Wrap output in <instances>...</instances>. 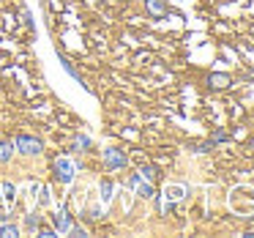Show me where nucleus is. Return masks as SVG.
I'll use <instances>...</instances> for the list:
<instances>
[{
    "label": "nucleus",
    "instance_id": "nucleus-11",
    "mask_svg": "<svg viewBox=\"0 0 254 238\" xmlns=\"http://www.w3.org/2000/svg\"><path fill=\"white\" fill-rule=\"evenodd\" d=\"M19 236V227L17 225H3L0 227V238H17Z\"/></svg>",
    "mask_w": 254,
    "mask_h": 238
},
{
    "label": "nucleus",
    "instance_id": "nucleus-7",
    "mask_svg": "<svg viewBox=\"0 0 254 238\" xmlns=\"http://www.w3.org/2000/svg\"><path fill=\"white\" fill-rule=\"evenodd\" d=\"M14 156V143H0V164H6Z\"/></svg>",
    "mask_w": 254,
    "mask_h": 238
},
{
    "label": "nucleus",
    "instance_id": "nucleus-10",
    "mask_svg": "<svg viewBox=\"0 0 254 238\" xmlns=\"http://www.w3.org/2000/svg\"><path fill=\"white\" fill-rule=\"evenodd\" d=\"M210 85H213V88H227V85H230V77H227V74H210Z\"/></svg>",
    "mask_w": 254,
    "mask_h": 238
},
{
    "label": "nucleus",
    "instance_id": "nucleus-17",
    "mask_svg": "<svg viewBox=\"0 0 254 238\" xmlns=\"http://www.w3.org/2000/svg\"><path fill=\"white\" fill-rule=\"evenodd\" d=\"M74 145H77V148H88L90 140H88V137H77V143H74Z\"/></svg>",
    "mask_w": 254,
    "mask_h": 238
},
{
    "label": "nucleus",
    "instance_id": "nucleus-4",
    "mask_svg": "<svg viewBox=\"0 0 254 238\" xmlns=\"http://www.w3.org/2000/svg\"><path fill=\"white\" fill-rule=\"evenodd\" d=\"M52 222H55V233H68L71 230V216H68L66 208H58V214L52 216Z\"/></svg>",
    "mask_w": 254,
    "mask_h": 238
},
{
    "label": "nucleus",
    "instance_id": "nucleus-8",
    "mask_svg": "<svg viewBox=\"0 0 254 238\" xmlns=\"http://www.w3.org/2000/svg\"><path fill=\"white\" fill-rule=\"evenodd\" d=\"M167 197H170V200H175V203H178V200H183V194H186V189H183V186H178V183H172V186H167Z\"/></svg>",
    "mask_w": 254,
    "mask_h": 238
},
{
    "label": "nucleus",
    "instance_id": "nucleus-12",
    "mask_svg": "<svg viewBox=\"0 0 254 238\" xmlns=\"http://www.w3.org/2000/svg\"><path fill=\"white\" fill-rule=\"evenodd\" d=\"M148 11H150V14H164L167 6L161 3V0H148Z\"/></svg>",
    "mask_w": 254,
    "mask_h": 238
},
{
    "label": "nucleus",
    "instance_id": "nucleus-16",
    "mask_svg": "<svg viewBox=\"0 0 254 238\" xmlns=\"http://www.w3.org/2000/svg\"><path fill=\"white\" fill-rule=\"evenodd\" d=\"M68 233H71V236H77V238H85V236H88V233H85L82 227H71Z\"/></svg>",
    "mask_w": 254,
    "mask_h": 238
},
{
    "label": "nucleus",
    "instance_id": "nucleus-5",
    "mask_svg": "<svg viewBox=\"0 0 254 238\" xmlns=\"http://www.w3.org/2000/svg\"><path fill=\"white\" fill-rule=\"evenodd\" d=\"M0 197H3V203H14V197H17V186H14L11 181H3L0 183Z\"/></svg>",
    "mask_w": 254,
    "mask_h": 238
},
{
    "label": "nucleus",
    "instance_id": "nucleus-2",
    "mask_svg": "<svg viewBox=\"0 0 254 238\" xmlns=\"http://www.w3.org/2000/svg\"><path fill=\"white\" fill-rule=\"evenodd\" d=\"M55 175L61 183H71L74 175H77V167H74L71 159H55Z\"/></svg>",
    "mask_w": 254,
    "mask_h": 238
},
{
    "label": "nucleus",
    "instance_id": "nucleus-20",
    "mask_svg": "<svg viewBox=\"0 0 254 238\" xmlns=\"http://www.w3.org/2000/svg\"><path fill=\"white\" fill-rule=\"evenodd\" d=\"M139 181H142V175H139V172H134V175H131V181H128V183H131V186H137Z\"/></svg>",
    "mask_w": 254,
    "mask_h": 238
},
{
    "label": "nucleus",
    "instance_id": "nucleus-19",
    "mask_svg": "<svg viewBox=\"0 0 254 238\" xmlns=\"http://www.w3.org/2000/svg\"><path fill=\"white\" fill-rule=\"evenodd\" d=\"M39 236H44V238H52V236H55V230H50V227H44V230H39Z\"/></svg>",
    "mask_w": 254,
    "mask_h": 238
},
{
    "label": "nucleus",
    "instance_id": "nucleus-15",
    "mask_svg": "<svg viewBox=\"0 0 254 238\" xmlns=\"http://www.w3.org/2000/svg\"><path fill=\"white\" fill-rule=\"evenodd\" d=\"M39 203H41V205H47V203H50V189H47V186L41 189V197H39Z\"/></svg>",
    "mask_w": 254,
    "mask_h": 238
},
{
    "label": "nucleus",
    "instance_id": "nucleus-3",
    "mask_svg": "<svg viewBox=\"0 0 254 238\" xmlns=\"http://www.w3.org/2000/svg\"><path fill=\"white\" fill-rule=\"evenodd\" d=\"M104 164L110 167V170H123L126 167V154L118 148H107L104 151Z\"/></svg>",
    "mask_w": 254,
    "mask_h": 238
},
{
    "label": "nucleus",
    "instance_id": "nucleus-1",
    "mask_svg": "<svg viewBox=\"0 0 254 238\" xmlns=\"http://www.w3.org/2000/svg\"><path fill=\"white\" fill-rule=\"evenodd\" d=\"M14 151H19L22 156H39L44 151V143L39 137H33V134H19L14 140Z\"/></svg>",
    "mask_w": 254,
    "mask_h": 238
},
{
    "label": "nucleus",
    "instance_id": "nucleus-6",
    "mask_svg": "<svg viewBox=\"0 0 254 238\" xmlns=\"http://www.w3.org/2000/svg\"><path fill=\"white\" fill-rule=\"evenodd\" d=\"M134 189H137V197H142V200H150V197H156V192H153V183H150V181H145V178H142V181H139Z\"/></svg>",
    "mask_w": 254,
    "mask_h": 238
},
{
    "label": "nucleus",
    "instance_id": "nucleus-14",
    "mask_svg": "<svg viewBox=\"0 0 254 238\" xmlns=\"http://www.w3.org/2000/svg\"><path fill=\"white\" fill-rule=\"evenodd\" d=\"M139 175H142L145 181H153V178L159 175V170H156V167H150V164H148V167H142V170H139Z\"/></svg>",
    "mask_w": 254,
    "mask_h": 238
},
{
    "label": "nucleus",
    "instance_id": "nucleus-9",
    "mask_svg": "<svg viewBox=\"0 0 254 238\" xmlns=\"http://www.w3.org/2000/svg\"><path fill=\"white\" fill-rule=\"evenodd\" d=\"M99 192H101V203H110V200H112V181H101V189H99Z\"/></svg>",
    "mask_w": 254,
    "mask_h": 238
},
{
    "label": "nucleus",
    "instance_id": "nucleus-13",
    "mask_svg": "<svg viewBox=\"0 0 254 238\" xmlns=\"http://www.w3.org/2000/svg\"><path fill=\"white\" fill-rule=\"evenodd\" d=\"M39 222H41L39 214H28V216H25V227H28V230H39Z\"/></svg>",
    "mask_w": 254,
    "mask_h": 238
},
{
    "label": "nucleus",
    "instance_id": "nucleus-18",
    "mask_svg": "<svg viewBox=\"0 0 254 238\" xmlns=\"http://www.w3.org/2000/svg\"><path fill=\"white\" fill-rule=\"evenodd\" d=\"M224 140H227L224 132H216V134H213V143H224Z\"/></svg>",
    "mask_w": 254,
    "mask_h": 238
}]
</instances>
